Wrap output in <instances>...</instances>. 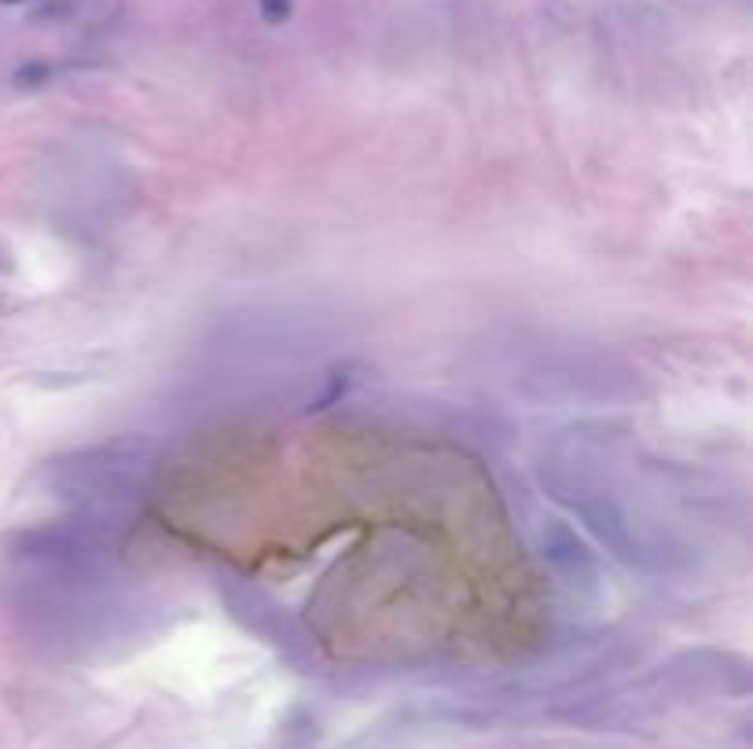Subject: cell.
<instances>
[{"instance_id":"6da1fadb","label":"cell","mask_w":753,"mask_h":749,"mask_svg":"<svg viewBox=\"0 0 753 749\" xmlns=\"http://www.w3.org/2000/svg\"><path fill=\"white\" fill-rule=\"evenodd\" d=\"M155 445L144 437L77 448L44 467V489L55 500L71 503L77 514H93L114 522L122 511L144 497L155 475Z\"/></svg>"},{"instance_id":"7a4b0ae2","label":"cell","mask_w":753,"mask_h":749,"mask_svg":"<svg viewBox=\"0 0 753 749\" xmlns=\"http://www.w3.org/2000/svg\"><path fill=\"white\" fill-rule=\"evenodd\" d=\"M544 489L563 507H569V511H574L614 555L629 562V566H647V570L666 566V548H658L647 529L632 522L625 503L614 497L599 478H592L585 467H574V464L547 467Z\"/></svg>"},{"instance_id":"3957f363","label":"cell","mask_w":753,"mask_h":749,"mask_svg":"<svg viewBox=\"0 0 753 749\" xmlns=\"http://www.w3.org/2000/svg\"><path fill=\"white\" fill-rule=\"evenodd\" d=\"M221 599H224L228 614H232L239 625L247 632H258V636L272 643L283 658H291L299 665L310 662L313 639L305 636V628L287 614V606H280L265 587L228 578V581H221Z\"/></svg>"},{"instance_id":"277c9868","label":"cell","mask_w":753,"mask_h":749,"mask_svg":"<svg viewBox=\"0 0 753 749\" xmlns=\"http://www.w3.org/2000/svg\"><path fill=\"white\" fill-rule=\"evenodd\" d=\"M544 559L552 562L558 578H566L569 584L596 581V559H592V551L585 548V540L563 522L544 529Z\"/></svg>"},{"instance_id":"5b68a950","label":"cell","mask_w":753,"mask_h":749,"mask_svg":"<svg viewBox=\"0 0 753 749\" xmlns=\"http://www.w3.org/2000/svg\"><path fill=\"white\" fill-rule=\"evenodd\" d=\"M52 77V66L49 63H27V66H19L15 71V85L19 89H38L44 85Z\"/></svg>"},{"instance_id":"8992f818","label":"cell","mask_w":753,"mask_h":749,"mask_svg":"<svg viewBox=\"0 0 753 749\" xmlns=\"http://www.w3.org/2000/svg\"><path fill=\"white\" fill-rule=\"evenodd\" d=\"M258 8H261V19L272 22V27H280V22L291 19L294 0H258Z\"/></svg>"},{"instance_id":"52a82bcc","label":"cell","mask_w":753,"mask_h":749,"mask_svg":"<svg viewBox=\"0 0 753 749\" xmlns=\"http://www.w3.org/2000/svg\"><path fill=\"white\" fill-rule=\"evenodd\" d=\"M342 394H346V378L335 375V378H331V386L324 389V394L313 400V408H327V405H335V400H338Z\"/></svg>"},{"instance_id":"ba28073f","label":"cell","mask_w":753,"mask_h":749,"mask_svg":"<svg viewBox=\"0 0 753 749\" xmlns=\"http://www.w3.org/2000/svg\"><path fill=\"white\" fill-rule=\"evenodd\" d=\"M0 4H22V0H0Z\"/></svg>"}]
</instances>
